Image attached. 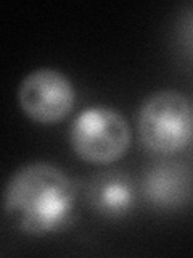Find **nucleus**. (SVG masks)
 Masks as SVG:
<instances>
[{
	"instance_id": "obj_1",
	"label": "nucleus",
	"mask_w": 193,
	"mask_h": 258,
	"mask_svg": "<svg viewBox=\"0 0 193 258\" xmlns=\"http://www.w3.org/2000/svg\"><path fill=\"white\" fill-rule=\"evenodd\" d=\"M76 190L58 166L28 163L10 176L4 190V210L28 236H47L71 220Z\"/></svg>"
},
{
	"instance_id": "obj_2",
	"label": "nucleus",
	"mask_w": 193,
	"mask_h": 258,
	"mask_svg": "<svg viewBox=\"0 0 193 258\" xmlns=\"http://www.w3.org/2000/svg\"><path fill=\"white\" fill-rule=\"evenodd\" d=\"M139 139L145 150L171 157L182 152L193 137V110L183 94L167 89L143 100L137 116Z\"/></svg>"
},
{
	"instance_id": "obj_3",
	"label": "nucleus",
	"mask_w": 193,
	"mask_h": 258,
	"mask_svg": "<svg viewBox=\"0 0 193 258\" xmlns=\"http://www.w3.org/2000/svg\"><path fill=\"white\" fill-rule=\"evenodd\" d=\"M69 144L72 152L87 163L110 165L123 158L131 147V129L115 108L93 105L72 121Z\"/></svg>"
},
{
	"instance_id": "obj_4",
	"label": "nucleus",
	"mask_w": 193,
	"mask_h": 258,
	"mask_svg": "<svg viewBox=\"0 0 193 258\" xmlns=\"http://www.w3.org/2000/svg\"><path fill=\"white\" fill-rule=\"evenodd\" d=\"M74 87L58 70L39 68L21 81L18 103L23 113L39 124H55L74 107Z\"/></svg>"
},
{
	"instance_id": "obj_5",
	"label": "nucleus",
	"mask_w": 193,
	"mask_h": 258,
	"mask_svg": "<svg viewBox=\"0 0 193 258\" xmlns=\"http://www.w3.org/2000/svg\"><path fill=\"white\" fill-rule=\"evenodd\" d=\"M142 194L156 208H179L193 196V171L182 161H159L145 171Z\"/></svg>"
},
{
	"instance_id": "obj_6",
	"label": "nucleus",
	"mask_w": 193,
	"mask_h": 258,
	"mask_svg": "<svg viewBox=\"0 0 193 258\" xmlns=\"http://www.w3.org/2000/svg\"><path fill=\"white\" fill-rule=\"evenodd\" d=\"M85 204L96 215L119 220L135 205V185L123 171H103L92 176L85 185Z\"/></svg>"
},
{
	"instance_id": "obj_7",
	"label": "nucleus",
	"mask_w": 193,
	"mask_h": 258,
	"mask_svg": "<svg viewBox=\"0 0 193 258\" xmlns=\"http://www.w3.org/2000/svg\"><path fill=\"white\" fill-rule=\"evenodd\" d=\"M191 40H193V34H191Z\"/></svg>"
}]
</instances>
